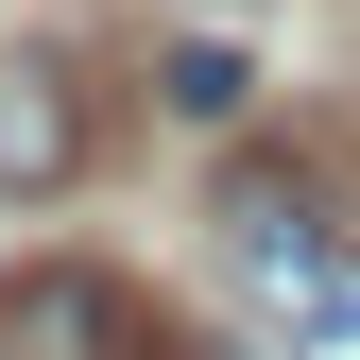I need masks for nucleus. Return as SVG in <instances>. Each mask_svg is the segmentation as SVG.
I'll list each match as a JSON object with an SVG mask.
<instances>
[{"mask_svg": "<svg viewBox=\"0 0 360 360\" xmlns=\"http://www.w3.org/2000/svg\"><path fill=\"white\" fill-rule=\"evenodd\" d=\"M206 223H223V275H240L257 309H309V292L343 275V189H326V172H292V155H240Z\"/></svg>", "mask_w": 360, "mask_h": 360, "instance_id": "f257e3e1", "label": "nucleus"}, {"mask_svg": "<svg viewBox=\"0 0 360 360\" xmlns=\"http://www.w3.org/2000/svg\"><path fill=\"white\" fill-rule=\"evenodd\" d=\"M0 360H189L172 343V309L138 275H103V257H34L18 292H0Z\"/></svg>", "mask_w": 360, "mask_h": 360, "instance_id": "f03ea898", "label": "nucleus"}, {"mask_svg": "<svg viewBox=\"0 0 360 360\" xmlns=\"http://www.w3.org/2000/svg\"><path fill=\"white\" fill-rule=\"evenodd\" d=\"M275 343L292 360H360V240H343V275L309 292V309H275Z\"/></svg>", "mask_w": 360, "mask_h": 360, "instance_id": "39448f33", "label": "nucleus"}, {"mask_svg": "<svg viewBox=\"0 0 360 360\" xmlns=\"http://www.w3.org/2000/svg\"><path fill=\"white\" fill-rule=\"evenodd\" d=\"M155 103H172V120H240V103H257V69L223 52V34H172V52H155Z\"/></svg>", "mask_w": 360, "mask_h": 360, "instance_id": "20e7f679", "label": "nucleus"}, {"mask_svg": "<svg viewBox=\"0 0 360 360\" xmlns=\"http://www.w3.org/2000/svg\"><path fill=\"white\" fill-rule=\"evenodd\" d=\"M52 189H86V103L52 52H0V206H52Z\"/></svg>", "mask_w": 360, "mask_h": 360, "instance_id": "7ed1b4c3", "label": "nucleus"}]
</instances>
